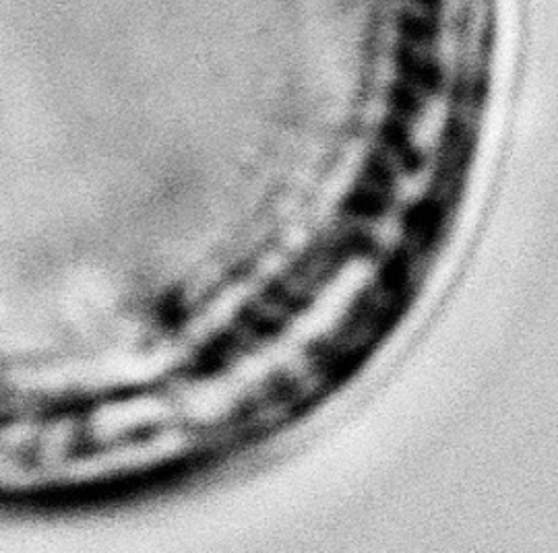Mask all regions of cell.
I'll list each match as a JSON object with an SVG mask.
<instances>
[{
    "instance_id": "6da1fadb",
    "label": "cell",
    "mask_w": 558,
    "mask_h": 553,
    "mask_svg": "<svg viewBox=\"0 0 558 553\" xmlns=\"http://www.w3.org/2000/svg\"><path fill=\"white\" fill-rule=\"evenodd\" d=\"M416 2H418V4H422L424 9H428V11H430L433 7H437V4H439V0H416Z\"/></svg>"
}]
</instances>
